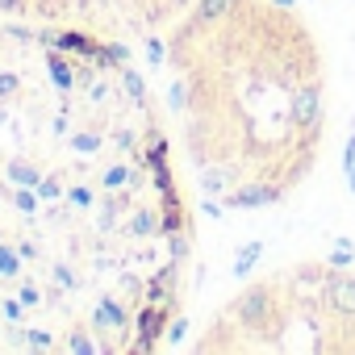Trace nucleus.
Returning <instances> with one entry per match:
<instances>
[{
  "label": "nucleus",
  "mask_w": 355,
  "mask_h": 355,
  "mask_svg": "<svg viewBox=\"0 0 355 355\" xmlns=\"http://www.w3.org/2000/svg\"><path fill=\"white\" fill-rule=\"evenodd\" d=\"M230 318L247 330V334H276L280 330V288L272 284V280H255V284H247L239 297H234V305H230Z\"/></svg>",
  "instance_id": "obj_1"
},
{
  "label": "nucleus",
  "mask_w": 355,
  "mask_h": 355,
  "mask_svg": "<svg viewBox=\"0 0 355 355\" xmlns=\"http://www.w3.org/2000/svg\"><path fill=\"white\" fill-rule=\"evenodd\" d=\"M288 125L309 146H313V138H322V80H309L288 92Z\"/></svg>",
  "instance_id": "obj_2"
},
{
  "label": "nucleus",
  "mask_w": 355,
  "mask_h": 355,
  "mask_svg": "<svg viewBox=\"0 0 355 355\" xmlns=\"http://www.w3.org/2000/svg\"><path fill=\"white\" fill-rule=\"evenodd\" d=\"M322 309L343 326H355V276H347L343 268L322 272Z\"/></svg>",
  "instance_id": "obj_3"
},
{
  "label": "nucleus",
  "mask_w": 355,
  "mask_h": 355,
  "mask_svg": "<svg viewBox=\"0 0 355 355\" xmlns=\"http://www.w3.org/2000/svg\"><path fill=\"white\" fill-rule=\"evenodd\" d=\"M239 9H243V0H197L189 26H180L175 34H180V38H193L197 30H218V26H226Z\"/></svg>",
  "instance_id": "obj_4"
},
{
  "label": "nucleus",
  "mask_w": 355,
  "mask_h": 355,
  "mask_svg": "<svg viewBox=\"0 0 355 355\" xmlns=\"http://www.w3.org/2000/svg\"><path fill=\"white\" fill-rule=\"evenodd\" d=\"M276 201H284V184H276V180H251V184H243V189L230 193L234 209H268Z\"/></svg>",
  "instance_id": "obj_5"
},
{
  "label": "nucleus",
  "mask_w": 355,
  "mask_h": 355,
  "mask_svg": "<svg viewBox=\"0 0 355 355\" xmlns=\"http://www.w3.org/2000/svg\"><path fill=\"white\" fill-rule=\"evenodd\" d=\"M167 313H171V305H155V301H146L138 309V343H134V351H150L167 334Z\"/></svg>",
  "instance_id": "obj_6"
},
{
  "label": "nucleus",
  "mask_w": 355,
  "mask_h": 355,
  "mask_svg": "<svg viewBox=\"0 0 355 355\" xmlns=\"http://www.w3.org/2000/svg\"><path fill=\"white\" fill-rule=\"evenodd\" d=\"M130 326V305L121 297H101L92 309V330L96 334H125Z\"/></svg>",
  "instance_id": "obj_7"
},
{
  "label": "nucleus",
  "mask_w": 355,
  "mask_h": 355,
  "mask_svg": "<svg viewBox=\"0 0 355 355\" xmlns=\"http://www.w3.org/2000/svg\"><path fill=\"white\" fill-rule=\"evenodd\" d=\"M146 301H155V305H175V263H163L150 280H146V293H142Z\"/></svg>",
  "instance_id": "obj_8"
},
{
  "label": "nucleus",
  "mask_w": 355,
  "mask_h": 355,
  "mask_svg": "<svg viewBox=\"0 0 355 355\" xmlns=\"http://www.w3.org/2000/svg\"><path fill=\"white\" fill-rule=\"evenodd\" d=\"M5 180H9L13 189H38L42 171H38L30 159H9V163H5Z\"/></svg>",
  "instance_id": "obj_9"
},
{
  "label": "nucleus",
  "mask_w": 355,
  "mask_h": 355,
  "mask_svg": "<svg viewBox=\"0 0 355 355\" xmlns=\"http://www.w3.org/2000/svg\"><path fill=\"white\" fill-rule=\"evenodd\" d=\"M117 88L125 92V101H130V105H146V80L138 76V67L121 63V67H117Z\"/></svg>",
  "instance_id": "obj_10"
},
{
  "label": "nucleus",
  "mask_w": 355,
  "mask_h": 355,
  "mask_svg": "<svg viewBox=\"0 0 355 355\" xmlns=\"http://www.w3.org/2000/svg\"><path fill=\"white\" fill-rule=\"evenodd\" d=\"M159 230H163V222H159V214H155L150 205H138L134 218H130V226H125L130 239H155Z\"/></svg>",
  "instance_id": "obj_11"
},
{
  "label": "nucleus",
  "mask_w": 355,
  "mask_h": 355,
  "mask_svg": "<svg viewBox=\"0 0 355 355\" xmlns=\"http://www.w3.org/2000/svg\"><path fill=\"white\" fill-rule=\"evenodd\" d=\"M46 76L59 84V92H71L76 88V63H67L63 51H51L46 55Z\"/></svg>",
  "instance_id": "obj_12"
},
{
  "label": "nucleus",
  "mask_w": 355,
  "mask_h": 355,
  "mask_svg": "<svg viewBox=\"0 0 355 355\" xmlns=\"http://www.w3.org/2000/svg\"><path fill=\"white\" fill-rule=\"evenodd\" d=\"M63 351L67 355H92V351H101V343L84 330V326H76L71 334H67V343H63Z\"/></svg>",
  "instance_id": "obj_13"
},
{
  "label": "nucleus",
  "mask_w": 355,
  "mask_h": 355,
  "mask_svg": "<svg viewBox=\"0 0 355 355\" xmlns=\"http://www.w3.org/2000/svg\"><path fill=\"white\" fill-rule=\"evenodd\" d=\"M130 180H134V167H125V163H113V167H105V175H101V184H105L109 193L130 189Z\"/></svg>",
  "instance_id": "obj_14"
},
{
  "label": "nucleus",
  "mask_w": 355,
  "mask_h": 355,
  "mask_svg": "<svg viewBox=\"0 0 355 355\" xmlns=\"http://www.w3.org/2000/svg\"><path fill=\"white\" fill-rule=\"evenodd\" d=\"M21 347H30V351H55V334H51V330H42V326L21 330Z\"/></svg>",
  "instance_id": "obj_15"
},
{
  "label": "nucleus",
  "mask_w": 355,
  "mask_h": 355,
  "mask_svg": "<svg viewBox=\"0 0 355 355\" xmlns=\"http://www.w3.org/2000/svg\"><path fill=\"white\" fill-rule=\"evenodd\" d=\"M17 272H21V251H17V247H9V243H0V276L13 280Z\"/></svg>",
  "instance_id": "obj_16"
},
{
  "label": "nucleus",
  "mask_w": 355,
  "mask_h": 355,
  "mask_svg": "<svg viewBox=\"0 0 355 355\" xmlns=\"http://www.w3.org/2000/svg\"><path fill=\"white\" fill-rule=\"evenodd\" d=\"M67 205L71 209H92L96 205V193L88 184H76V189H67Z\"/></svg>",
  "instance_id": "obj_17"
},
{
  "label": "nucleus",
  "mask_w": 355,
  "mask_h": 355,
  "mask_svg": "<svg viewBox=\"0 0 355 355\" xmlns=\"http://www.w3.org/2000/svg\"><path fill=\"white\" fill-rule=\"evenodd\" d=\"M21 92V76L17 71H0V105H9Z\"/></svg>",
  "instance_id": "obj_18"
},
{
  "label": "nucleus",
  "mask_w": 355,
  "mask_h": 355,
  "mask_svg": "<svg viewBox=\"0 0 355 355\" xmlns=\"http://www.w3.org/2000/svg\"><path fill=\"white\" fill-rule=\"evenodd\" d=\"M259 255H263V247H259V243L243 247V251H239V259H234V272H239V276H247V272L255 268V259H259Z\"/></svg>",
  "instance_id": "obj_19"
},
{
  "label": "nucleus",
  "mask_w": 355,
  "mask_h": 355,
  "mask_svg": "<svg viewBox=\"0 0 355 355\" xmlns=\"http://www.w3.org/2000/svg\"><path fill=\"white\" fill-rule=\"evenodd\" d=\"M38 201H42L38 189H17V193H13V205H17L21 214H38Z\"/></svg>",
  "instance_id": "obj_20"
},
{
  "label": "nucleus",
  "mask_w": 355,
  "mask_h": 355,
  "mask_svg": "<svg viewBox=\"0 0 355 355\" xmlns=\"http://www.w3.org/2000/svg\"><path fill=\"white\" fill-rule=\"evenodd\" d=\"M17 301H21L26 309H38V305H46V301H42V288H38V284H30V280H21V288H17Z\"/></svg>",
  "instance_id": "obj_21"
},
{
  "label": "nucleus",
  "mask_w": 355,
  "mask_h": 355,
  "mask_svg": "<svg viewBox=\"0 0 355 355\" xmlns=\"http://www.w3.org/2000/svg\"><path fill=\"white\" fill-rule=\"evenodd\" d=\"M0 313H5L13 326H21V322H26V305H21L17 297H0Z\"/></svg>",
  "instance_id": "obj_22"
},
{
  "label": "nucleus",
  "mask_w": 355,
  "mask_h": 355,
  "mask_svg": "<svg viewBox=\"0 0 355 355\" xmlns=\"http://www.w3.org/2000/svg\"><path fill=\"white\" fill-rule=\"evenodd\" d=\"M38 197L42 201H59V197H67V189L55 180V175H42V180H38Z\"/></svg>",
  "instance_id": "obj_23"
},
{
  "label": "nucleus",
  "mask_w": 355,
  "mask_h": 355,
  "mask_svg": "<svg viewBox=\"0 0 355 355\" xmlns=\"http://www.w3.org/2000/svg\"><path fill=\"white\" fill-rule=\"evenodd\" d=\"M71 146H76L80 155H92V150H101V134H92V130H80V134L71 138Z\"/></svg>",
  "instance_id": "obj_24"
},
{
  "label": "nucleus",
  "mask_w": 355,
  "mask_h": 355,
  "mask_svg": "<svg viewBox=\"0 0 355 355\" xmlns=\"http://www.w3.org/2000/svg\"><path fill=\"white\" fill-rule=\"evenodd\" d=\"M189 96H193V92H189V84H171L167 105H171V109H184V105H189Z\"/></svg>",
  "instance_id": "obj_25"
},
{
  "label": "nucleus",
  "mask_w": 355,
  "mask_h": 355,
  "mask_svg": "<svg viewBox=\"0 0 355 355\" xmlns=\"http://www.w3.org/2000/svg\"><path fill=\"white\" fill-rule=\"evenodd\" d=\"M189 334V318H171L167 322V343H180Z\"/></svg>",
  "instance_id": "obj_26"
},
{
  "label": "nucleus",
  "mask_w": 355,
  "mask_h": 355,
  "mask_svg": "<svg viewBox=\"0 0 355 355\" xmlns=\"http://www.w3.org/2000/svg\"><path fill=\"white\" fill-rule=\"evenodd\" d=\"M146 59H150V67L163 63V42H159V38H146Z\"/></svg>",
  "instance_id": "obj_27"
},
{
  "label": "nucleus",
  "mask_w": 355,
  "mask_h": 355,
  "mask_svg": "<svg viewBox=\"0 0 355 355\" xmlns=\"http://www.w3.org/2000/svg\"><path fill=\"white\" fill-rule=\"evenodd\" d=\"M55 280H59V288H76V276L67 263H55Z\"/></svg>",
  "instance_id": "obj_28"
},
{
  "label": "nucleus",
  "mask_w": 355,
  "mask_h": 355,
  "mask_svg": "<svg viewBox=\"0 0 355 355\" xmlns=\"http://www.w3.org/2000/svg\"><path fill=\"white\" fill-rule=\"evenodd\" d=\"M88 96H92V105H105V101H109V84H96V80H92Z\"/></svg>",
  "instance_id": "obj_29"
},
{
  "label": "nucleus",
  "mask_w": 355,
  "mask_h": 355,
  "mask_svg": "<svg viewBox=\"0 0 355 355\" xmlns=\"http://www.w3.org/2000/svg\"><path fill=\"white\" fill-rule=\"evenodd\" d=\"M109 46V55L117 59V63H130V46H121V42H105Z\"/></svg>",
  "instance_id": "obj_30"
},
{
  "label": "nucleus",
  "mask_w": 355,
  "mask_h": 355,
  "mask_svg": "<svg viewBox=\"0 0 355 355\" xmlns=\"http://www.w3.org/2000/svg\"><path fill=\"white\" fill-rule=\"evenodd\" d=\"M30 0H0V13H26Z\"/></svg>",
  "instance_id": "obj_31"
},
{
  "label": "nucleus",
  "mask_w": 355,
  "mask_h": 355,
  "mask_svg": "<svg viewBox=\"0 0 355 355\" xmlns=\"http://www.w3.org/2000/svg\"><path fill=\"white\" fill-rule=\"evenodd\" d=\"M113 142H117L121 150H130V146H134V130H117V134H113Z\"/></svg>",
  "instance_id": "obj_32"
},
{
  "label": "nucleus",
  "mask_w": 355,
  "mask_h": 355,
  "mask_svg": "<svg viewBox=\"0 0 355 355\" xmlns=\"http://www.w3.org/2000/svg\"><path fill=\"white\" fill-rule=\"evenodd\" d=\"M355 163V134L347 138V146H343V167H351Z\"/></svg>",
  "instance_id": "obj_33"
},
{
  "label": "nucleus",
  "mask_w": 355,
  "mask_h": 355,
  "mask_svg": "<svg viewBox=\"0 0 355 355\" xmlns=\"http://www.w3.org/2000/svg\"><path fill=\"white\" fill-rule=\"evenodd\" d=\"M17 251H21V259H34L38 255V243H17Z\"/></svg>",
  "instance_id": "obj_34"
},
{
  "label": "nucleus",
  "mask_w": 355,
  "mask_h": 355,
  "mask_svg": "<svg viewBox=\"0 0 355 355\" xmlns=\"http://www.w3.org/2000/svg\"><path fill=\"white\" fill-rule=\"evenodd\" d=\"M347 189H351V193H355V163H351V167H347Z\"/></svg>",
  "instance_id": "obj_35"
},
{
  "label": "nucleus",
  "mask_w": 355,
  "mask_h": 355,
  "mask_svg": "<svg viewBox=\"0 0 355 355\" xmlns=\"http://www.w3.org/2000/svg\"><path fill=\"white\" fill-rule=\"evenodd\" d=\"M0 243H5V239H0Z\"/></svg>",
  "instance_id": "obj_36"
}]
</instances>
